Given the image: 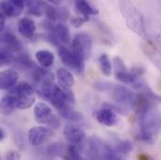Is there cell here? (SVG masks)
Instances as JSON below:
<instances>
[{"mask_svg": "<svg viewBox=\"0 0 161 160\" xmlns=\"http://www.w3.org/2000/svg\"><path fill=\"white\" fill-rule=\"evenodd\" d=\"M144 96H138L136 109L140 115V138L147 143H153L161 130V114Z\"/></svg>", "mask_w": 161, "mask_h": 160, "instance_id": "obj_1", "label": "cell"}, {"mask_svg": "<svg viewBox=\"0 0 161 160\" xmlns=\"http://www.w3.org/2000/svg\"><path fill=\"white\" fill-rule=\"evenodd\" d=\"M120 11L127 27L143 40H149L142 12L130 0L119 1Z\"/></svg>", "mask_w": 161, "mask_h": 160, "instance_id": "obj_2", "label": "cell"}, {"mask_svg": "<svg viewBox=\"0 0 161 160\" xmlns=\"http://www.w3.org/2000/svg\"><path fill=\"white\" fill-rule=\"evenodd\" d=\"M17 99V109L26 110L32 107L36 101L35 89L27 82L21 81L11 89Z\"/></svg>", "mask_w": 161, "mask_h": 160, "instance_id": "obj_3", "label": "cell"}, {"mask_svg": "<svg viewBox=\"0 0 161 160\" xmlns=\"http://www.w3.org/2000/svg\"><path fill=\"white\" fill-rule=\"evenodd\" d=\"M114 72L115 78L123 83H133L138 80V78L142 74L143 69L142 68H134L128 70L123 60L116 56L114 59Z\"/></svg>", "mask_w": 161, "mask_h": 160, "instance_id": "obj_4", "label": "cell"}, {"mask_svg": "<svg viewBox=\"0 0 161 160\" xmlns=\"http://www.w3.org/2000/svg\"><path fill=\"white\" fill-rule=\"evenodd\" d=\"M35 119L40 124H47L52 129H57L60 127V120L53 114L52 109L44 102H39L34 108Z\"/></svg>", "mask_w": 161, "mask_h": 160, "instance_id": "obj_5", "label": "cell"}, {"mask_svg": "<svg viewBox=\"0 0 161 160\" xmlns=\"http://www.w3.org/2000/svg\"><path fill=\"white\" fill-rule=\"evenodd\" d=\"M112 97L115 103L125 108H135L138 96L129 88L123 85H114L111 89Z\"/></svg>", "mask_w": 161, "mask_h": 160, "instance_id": "obj_6", "label": "cell"}, {"mask_svg": "<svg viewBox=\"0 0 161 160\" xmlns=\"http://www.w3.org/2000/svg\"><path fill=\"white\" fill-rule=\"evenodd\" d=\"M92 39L91 37L84 32H80L75 35L73 38L71 46L73 52L82 60H86L90 57L92 52Z\"/></svg>", "mask_w": 161, "mask_h": 160, "instance_id": "obj_7", "label": "cell"}, {"mask_svg": "<svg viewBox=\"0 0 161 160\" xmlns=\"http://www.w3.org/2000/svg\"><path fill=\"white\" fill-rule=\"evenodd\" d=\"M58 55L63 62L70 69L76 71L77 73H82L84 70V60L79 58L72 50L68 49L66 46H61L58 48Z\"/></svg>", "mask_w": 161, "mask_h": 160, "instance_id": "obj_8", "label": "cell"}, {"mask_svg": "<svg viewBox=\"0 0 161 160\" xmlns=\"http://www.w3.org/2000/svg\"><path fill=\"white\" fill-rule=\"evenodd\" d=\"M52 135L53 132L50 127L34 126L28 132V141L32 146L37 147L43 144Z\"/></svg>", "mask_w": 161, "mask_h": 160, "instance_id": "obj_9", "label": "cell"}, {"mask_svg": "<svg viewBox=\"0 0 161 160\" xmlns=\"http://www.w3.org/2000/svg\"><path fill=\"white\" fill-rule=\"evenodd\" d=\"M44 14L48 20L53 22H67L69 17V11L65 8H55L53 5L42 1Z\"/></svg>", "mask_w": 161, "mask_h": 160, "instance_id": "obj_10", "label": "cell"}, {"mask_svg": "<svg viewBox=\"0 0 161 160\" xmlns=\"http://www.w3.org/2000/svg\"><path fill=\"white\" fill-rule=\"evenodd\" d=\"M103 145L104 142L100 139L91 137L86 144H84V153L86 157L90 159H102Z\"/></svg>", "mask_w": 161, "mask_h": 160, "instance_id": "obj_11", "label": "cell"}, {"mask_svg": "<svg viewBox=\"0 0 161 160\" xmlns=\"http://www.w3.org/2000/svg\"><path fill=\"white\" fill-rule=\"evenodd\" d=\"M25 8L23 0H4L0 3V9L5 16L18 17L22 14Z\"/></svg>", "mask_w": 161, "mask_h": 160, "instance_id": "obj_12", "label": "cell"}, {"mask_svg": "<svg viewBox=\"0 0 161 160\" xmlns=\"http://www.w3.org/2000/svg\"><path fill=\"white\" fill-rule=\"evenodd\" d=\"M64 137L70 144L80 146L85 140V132L76 125H67L64 129Z\"/></svg>", "mask_w": 161, "mask_h": 160, "instance_id": "obj_13", "label": "cell"}, {"mask_svg": "<svg viewBox=\"0 0 161 160\" xmlns=\"http://www.w3.org/2000/svg\"><path fill=\"white\" fill-rule=\"evenodd\" d=\"M19 73L14 69H8L0 72V90H11L19 80Z\"/></svg>", "mask_w": 161, "mask_h": 160, "instance_id": "obj_14", "label": "cell"}, {"mask_svg": "<svg viewBox=\"0 0 161 160\" xmlns=\"http://www.w3.org/2000/svg\"><path fill=\"white\" fill-rule=\"evenodd\" d=\"M53 74L46 68L36 67V69L33 70V81L36 91L48 83L53 82Z\"/></svg>", "mask_w": 161, "mask_h": 160, "instance_id": "obj_15", "label": "cell"}, {"mask_svg": "<svg viewBox=\"0 0 161 160\" xmlns=\"http://www.w3.org/2000/svg\"><path fill=\"white\" fill-rule=\"evenodd\" d=\"M18 32L21 34V36H23L24 38L27 39V40H31L35 37L36 34V30H37V26L35 22L28 17H25L22 18L19 22H18Z\"/></svg>", "mask_w": 161, "mask_h": 160, "instance_id": "obj_16", "label": "cell"}, {"mask_svg": "<svg viewBox=\"0 0 161 160\" xmlns=\"http://www.w3.org/2000/svg\"><path fill=\"white\" fill-rule=\"evenodd\" d=\"M17 109V99L12 92L4 96L0 99V113L3 115L8 116L14 113Z\"/></svg>", "mask_w": 161, "mask_h": 160, "instance_id": "obj_17", "label": "cell"}, {"mask_svg": "<svg viewBox=\"0 0 161 160\" xmlns=\"http://www.w3.org/2000/svg\"><path fill=\"white\" fill-rule=\"evenodd\" d=\"M96 118L99 124L106 126H113L117 124L116 113L106 107H102V109L97 112Z\"/></svg>", "mask_w": 161, "mask_h": 160, "instance_id": "obj_18", "label": "cell"}, {"mask_svg": "<svg viewBox=\"0 0 161 160\" xmlns=\"http://www.w3.org/2000/svg\"><path fill=\"white\" fill-rule=\"evenodd\" d=\"M0 45L5 46L12 50L14 52H18L22 50V44L16 36L10 31L0 33Z\"/></svg>", "mask_w": 161, "mask_h": 160, "instance_id": "obj_19", "label": "cell"}, {"mask_svg": "<svg viewBox=\"0 0 161 160\" xmlns=\"http://www.w3.org/2000/svg\"><path fill=\"white\" fill-rule=\"evenodd\" d=\"M18 52L19 53L13 58V63H15L17 68L23 70H34L37 66L30 57V55L27 52H23L22 50Z\"/></svg>", "mask_w": 161, "mask_h": 160, "instance_id": "obj_20", "label": "cell"}, {"mask_svg": "<svg viewBox=\"0 0 161 160\" xmlns=\"http://www.w3.org/2000/svg\"><path fill=\"white\" fill-rule=\"evenodd\" d=\"M133 87L138 90L139 92H141V94L142 96H144L146 98H148L151 101H157V102H161V97L157 95L152 88L144 81V80H139V81H135L132 83Z\"/></svg>", "mask_w": 161, "mask_h": 160, "instance_id": "obj_21", "label": "cell"}, {"mask_svg": "<svg viewBox=\"0 0 161 160\" xmlns=\"http://www.w3.org/2000/svg\"><path fill=\"white\" fill-rule=\"evenodd\" d=\"M56 78L61 88H63L64 90L71 89V87L74 85L75 82L72 73L69 69L64 68H61L56 71Z\"/></svg>", "mask_w": 161, "mask_h": 160, "instance_id": "obj_22", "label": "cell"}, {"mask_svg": "<svg viewBox=\"0 0 161 160\" xmlns=\"http://www.w3.org/2000/svg\"><path fill=\"white\" fill-rule=\"evenodd\" d=\"M73 1L78 11L86 20H88L90 16L98 14V10L95 8L93 6H91L87 0H73Z\"/></svg>", "mask_w": 161, "mask_h": 160, "instance_id": "obj_23", "label": "cell"}, {"mask_svg": "<svg viewBox=\"0 0 161 160\" xmlns=\"http://www.w3.org/2000/svg\"><path fill=\"white\" fill-rule=\"evenodd\" d=\"M36 59L42 68L49 69L53 65L54 55L52 52L47 50H40L36 52Z\"/></svg>", "mask_w": 161, "mask_h": 160, "instance_id": "obj_24", "label": "cell"}, {"mask_svg": "<svg viewBox=\"0 0 161 160\" xmlns=\"http://www.w3.org/2000/svg\"><path fill=\"white\" fill-rule=\"evenodd\" d=\"M62 117L65 119L71 122H80L82 120V115L79 112L75 111L72 107L69 106V104H67L61 111L58 112Z\"/></svg>", "mask_w": 161, "mask_h": 160, "instance_id": "obj_25", "label": "cell"}, {"mask_svg": "<svg viewBox=\"0 0 161 160\" xmlns=\"http://www.w3.org/2000/svg\"><path fill=\"white\" fill-rule=\"evenodd\" d=\"M65 145L62 142H53L49 144L46 148V154L49 157H58L65 154Z\"/></svg>", "mask_w": 161, "mask_h": 160, "instance_id": "obj_26", "label": "cell"}, {"mask_svg": "<svg viewBox=\"0 0 161 160\" xmlns=\"http://www.w3.org/2000/svg\"><path fill=\"white\" fill-rule=\"evenodd\" d=\"M14 52L8 47L0 45V68L13 62Z\"/></svg>", "mask_w": 161, "mask_h": 160, "instance_id": "obj_27", "label": "cell"}, {"mask_svg": "<svg viewBox=\"0 0 161 160\" xmlns=\"http://www.w3.org/2000/svg\"><path fill=\"white\" fill-rule=\"evenodd\" d=\"M28 13L36 17H41L44 14L43 5L41 0H31L27 3Z\"/></svg>", "mask_w": 161, "mask_h": 160, "instance_id": "obj_28", "label": "cell"}, {"mask_svg": "<svg viewBox=\"0 0 161 160\" xmlns=\"http://www.w3.org/2000/svg\"><path fill=\"white\" fill-rule=\"evenodd\" d=\"M114 148L115 149V151L120 155L121 157H124V156H126L128 155L132 149H133V144L129 141H126V140H124V141H117L114 146Z\"/></svg>", "mask_w": 161, "mask_h": 160, "instance_id": "obj_29", "label": "cell"}, {"mask_svg": "<svg viewBox=\"0 0 161 160\" xmlns=\"http://www.w3.org/2000/svg\"><path fill=\"white\" fill-rule=\"evenodd\" d=\"M98 64H99V68H100L101 72L105 76H110L112 74V63H111V60L107 54L102 53L98 57Z\"/></svg>", "mask_w": 161, "mask_h": 160, "instance_id": "obj_30", "label": "cell"}, {"mask_svg": "<svg viewBox=\"0 0 161 160\" xmlns=\"http://www.w3.org/2000/svg\"><path fill=\"white\" fill-rule=\"evenodd\" d=\"M64 158L66 159H81V155L78 146L70 144L65 151Z\"/></svg>", "mask_w": 161, "mask_h": 160, "instance_id": "obj_31", "label": "cell"}, {"mask_svg": "<svg viewBox=\"0 0 161 160\" xmlns=\"http://www.w3.org/2000/svg\"><path fill=\"white\" fill-rule=\"evenodd\" d=\"M102 107H106V108H109L111 110H113L114 113H119V114H122V115H127L128 113V110L127 108L122 106V105H119V104H114V103H110V102H104L102 104Z\"/></svg>", "mask_w": 161, "mask_h": 160, "instance_id": "obj_32", "label": "cell"}, {"mask_svg": "<svg viewBox=\"0 0 161 160\" xmlns=\"http://www.w3.org/2000/svg\"><path fill=\"white\" fill-rule=\"evenodd\" d=\"M114 84V83H111V82H108V81H97L95 82V88L97 90V91H111V89L113 88Z\"/></svg>", "mask_w": 161, "mask_h": 160, "instance_id": "obj_33", "label": "cell"}, {"mask_svg": "<svg viewBox=\"0 0 161 160\" xmlns=\"http://www.w3.org/2000/svg\"><path fill=\"white\" fill-rule=\"evenodd\" d=\"M5 158L8 160L20 159V158H21V155H20L18 152H16V151H8V152L6 154Z\"/></svg>", "mask_w": 161, "mask_h": 160, "instance_id": "obj_34", "label": "cell"}, {"mask_svg": "<svg viewBox=\"0 0 161 160\" xmlns=\"http://www.w3.org/2000/svg\"><path fill=\"white\" fill-rule=\"evenodd\" d=\"M87 21H88V20H86V19L83 18V17L75 18V19L72 20V25H73L74 26H76V27H80V26L82 25L83 23H85V22H87Z\"/></svg>", "mask_w": 161, "mask_h": 160, "instance_id": "obj_35", "label": "cell"}, {"mask_svg": "<svg viewBox=\"0 0 161 160\" xmlns=\"http://www.w3.org/2000/svg\"><path fill=\"white\" fill-rule=\"evenodd\" d=\"M6 27V18L3 12H0V33L5 31Z\"/></svg>", "mask_w": 161, "mask_h": 160, "instance_id": "obj_36", "label": "cell"}, {"mask_svg": "<svg viewBox=\"0 0 161 160\" xmlns=\"http://www.w3.org/2000/svg\"><path fill=\"white\" fill-rule=\"evenodd\" d=\"M5 137H6V133H5V131H4L2 128H0V141H1L2 140H4V139H5Z\"/></svg>", "mask_w": 161, "mask_h": 160, "instance_id": "obj_37", "label": "cell"}, {"mask_svg": "<svg viewBox=\"0 0 161 160\" xmlns=\"http://www.w3.org/2000/svg\"><path fill=\"white\" fill-rule=\"evenodd\" d=\"M23 1H24L25 3H26V4H27V3H28L29 1H31V0H23Z\"/></svg>", "mask_w": 161, "mask_h": 160, "instance_id": "obj_38", "label": "cell"}, {"mask_svg": "<svg viewBox=\"0 0 161 160\" xmlns=\"http://www.w3.org/2000/svg\"><path fill=\"white\" fill-rule=\"evenodd\" d=\"M158 40L159 41V43H160V44H161V37H159V38H158Z\"/></svg>", "mask_w": 161, "mask_h": 160, "instance_id": "obj_39", "label": "cell"}, {"mask_svg": "<svg viewBox=\"0 0 161 160\" xmlns=\"http://www.w3.org/2000/svg\"><path fill=\"white\" fill-rule=\"evenodd\" d=\"M158 67H159V68H160V69H161V66H160V65H158Z\"/></svg>", "mask_w": 161, "mask_h": 160, "instance_id": "obj_40", "label": "cell"}]
</instances>
